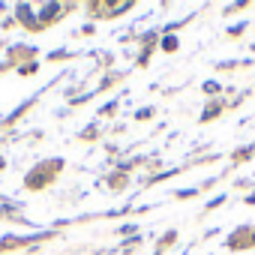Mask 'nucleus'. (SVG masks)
Listing matches in <instances>:
<instances>
[{
  "label": "nucleus",
  "instance_id": "nucleus-1",
  "mask_svg": "<svg viewBox=\"0 0 255 255\" xmlns=\"http://www.w3.org/2000/svg\"><path fill=\"white\" fill-rule=\"evenodd\" d=\"M57 9H60V6H57V3H48V6H45V9H42V18H51V15H54V12H57Z\"/></svg>",
  "mask_w": 255,
  "mask_h": 255
},
{
  "label": "nucleus",
  "instance_id": "nucleus-2",
  "mask_svg": "<svg viewBox=\"0 0 255 255\" xmlns=\"http://www.w3.org/2000/svg\"><path fill=\"white\" fill-rule=\"evenodd\" d=\"M204 90H207V93H216V90H219V84H213V81H207V84H204Z\"/></svg>",
  "mask_w": 255,
  "mask_h": 255
}]
</instances>
